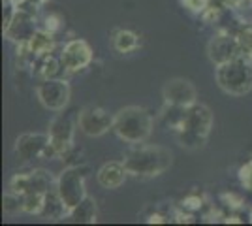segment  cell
<instances>
[{"instance_id":"6da1fadb","label":"cell","mask_w":252,"mask_h":226,"mask_svg":"<svg viewBox=\"0 0 252 226\" xmlns=\"http://www.w3.org/2000/svg\"><path fill=\"white\" fill-rule=\"evenodd\" d=\"M173 162L171 151L162 145L136 143L125 153L123 164L134 177H157L169 170Z\"/></svg>"},{"instance_id":"277c9868","label":"cell","mask_w":252,"mask_h":226,"mask_svg":"<svg viewBox=\"0 0 252 226\" xmlns=\"http://www.w3.org/2000/svg\"><path fill=\"white\" fill-rule=\"evenodd\" d=\"M215 79L230 97H245L252 91V65L245 59H233L215 68Z\"/></svg>"},{"instance_id":"30bf717a","label":"cell","mask_w":252,"mask_h":226,"mask_svg":"<svg viewBox=\"0 0 252 226\" xmlns=\"http://www.w3.org/2000/svg\"><path fill=\"white\" fill-rule=\"evenodd\" d=\"M162 97L168 106L173 108H190L198 102V91L190 79L185 77H173L162 89Z\"/></svg>"},{"instance_id":"7402d4cb","label":"cell","mask_w":252,"mask_h":226,"mask_svg":"<svg viewBox=\"0 0 252 226\" xmlns=\"http://www.w3.org/2000/svg\"><path fill=\"white\" fill-rule=\"evenodd\" d=\"M4 204V213H8V215H15V213H19L23 211V196L17 193H13V191H8V193L4 194V200H2Z\"/></svg>"},{"instance_id":"9c48e42d","label":"cell","mask_w":252,"mask_h":226,"mask_svg":"<svg viewBox=\"0 0 252 226\" xmlns=\"http://www.w3.org/2000/svg\"><path fill=\"white\" fill-rule=\"evenodd\" d=\"M75 121L79 130L91 138H100L105 132L113 130V115H109L105 109L96 108V106L83 108L77 113Z\"/></svg>"},{"instance_id":"9a60e30c","label":"cell","mask_w":252,"mask_h":226,"mask_svg":"<svg viewBox=\"0 0 252 226\" xmlns=\"http://www.w3.org/2000/svg\"><path fill=\"white\" fill-rule=\"evenodd\" d=\"M130 173L126 170V166L123 162H105L104 166L98 170L96 173V181L100 183V187H104L107 191H113V189H119L121 185L126 181Z\"/></svg>"},{"instance_id":"484cf974","label":"cell","mask_w":252,"mask_h":226,"mask_svg":"<svg viewBox=\"0 0 252 226\" xmlns=\"http://www.w3.org/2000/svg\"><path fill=\"white\" fill-rule=\"evenodd\" d=\"M13 4H21V2H25V0H11Z\"/></svg>"},{"instance_id":"603a6c76","label":"cell","mask_w":252,"mask_h":226,"mask_svg":"<svg viewBox=\"0 0 252 226\" xmlns=\"http://www.w3.org/2000/svg\"><path fill=\"white\" fill-rule=\"evenodd\" d=\"M237 40L241 43V49H243V55H251L252 57V27H247V29H243L241 34L237 36Z\"/></svg>"},{"instance_id":"4fadbf2b","label":"cell","mask_w":252,"mask_h":226,"mask_svg":"<svg viewBox=\"0 0 252 226\" xmlns=\"http://www.w3.org/2000/svg\"><path fill=\"white\" fill-rule=\"evenodd\" d=\"M61 61L66 72H77L83 70L91 65L93 61V49L85 40H72L64 45L63 53H61Z\"/></svg>"},{"instance_id":"2e32d148","label":"cell","mask_w":252,"mask_h":226,"mask_svg":"<svg viewBox=\"0 0 252 226\" xmlns=\"http://www.w3.org/2000/svg\"><path fill=\"white\" fill-rule=\"evenodd\" d=\"M68 217L74 223H87V225L96 223V217H98V213H96V202L91 196H87L81 204L75 205L72 211H68Z\"/></svg>"},{"instance_id":"52a82bcc","label":"cell","mask_w":252,"mask_h":226,"mask_svg":"<svg viewBox=\"0 0 252 226\" xmlns=\"http://www.w3.org/2000/svg\"><path fill=\"white\" fill-rule=\"evenodd\" d=\"M36 95L43 108L51 109V111H63L68 102H70V85L64 79L49 77L42 79V83L36 87Z\"/></svg>"},{"instance_id":"8fae6325","label":"cell","mask_w":252,"mask_h":226,"mask_svg":"<svg viewBox=\"0 0 252 226\" xmlns=\"http://www.w3.org/2000/svg\"><path fill=\"white\" fill-rule=\"evenodd\" d=\"M77 125V121H75ZM74 121L68 117V115H59V117L53 121L49 125V140H51V147L55 151V157H66L68 151L72 149V143H74V129H75Z\"/></svg>"},{"instance_id":"3957f363","label":"cell","mask_w":252,"mask_h":226,"mask_svg":"<svg viewBox=\"0 0 252 226\" xmlns=\"http://www.w3.org/2000/svg\"><path fill=\"white\" fill-rule=\"evenodd\" d=\"M113 132L130 145L145 143L153 132V117L141 106H126L113 115Z\"/></svg>"},{"instance_id":"cb8c5ba5","label":"cell","mask_w":252,"mask_h":226,"mask_svg":"<svg viewBox=\"0 0 252 226\" xmlns=\"http://www.w3.org/2000/svg\"><path fill=\"white\" fill-rule=\"evenodd\" d=\"M239 179H241V183L245 185V189L252 191V161L247 162L241 170H239Z\"/></svg>"},{"instance_id":"5b68a950","label":"cell","mask_w":252,"mask_h":226,"mask_svg":"<svg viewBox=\"0 0 252 226\" xmlns=\"http://www.w3.org/2000/svg\"><path fill=\"white\" fill-rule=\"evenodd\" d=\"M85 177H87L85 168L72 166V168H66L57 179L55 189H57V193H59L68 211H72L75 205H79L89 196L87 187H85Z\"/></svg>"},{"instance_id":"5bb4252c","label":"cell","mask_w":252,"mask_h":226,"mask_svg":"<svg viewBox=\"0 0 252 226\" xmlns=\"http://www.w3.org/2000/svg\"><path fill=\"white\" fill-rule=\"evenodd\" d=\"M36 32V25H34V13L31 11L19 10L15 11V17L11 19L10 27L4 31L6 38H10L15 43H29L31 38Z\"/></svg>"},{"instance_id":"44dd1931","label":"cell","mask_w":252,"mask_h":226,"mask_svg":"<svg viewBox=\"0 0 252 226\" xmlns=\"http://www.w3.org/2000/svg\"><path fill=\"white\" fill-rule=\"evenodd\" d=\"M45 194H47V193L23 194V213L42 215L43 205H45Z\"/></svg>"},{"instance_id":"e0dca14e","label":"cell","mask_w":252,"mask_h":226,"mask_svg":"<svg viewBox=\"0 0 252 226\" xmlns=\"http://www.w3.org/2000/svg\"><path fill=\"white\" fill-rule=\"evenodd\" d=\"M64 215H68V209L63 204V200H61V196L57 193V189H53V191H49V193L45 194V205H43L42 217L57 221V219H61Z\"/></svg>"},{"instance_id":"7c38bea8","label":"cell","mask_w":252,"mask_h":226,"mask_svg":"<svg viewBox=\"0 0 252 226\" xmlns=\"http://www.w3.org/2000/svg\"><path fill=\"white\" fill-rule=\"evenodd\" d=\"M207 55H209V59L213 61L215 66L230 63V61L239 59V57H245L237 36H230V34H219V36H215L209 42Z\"/></svg>"},{"instance_id":"ac0fdd59","label":"cell","mask_w":252,"mask_h":226,"mask_svg":"<svg viewBox=\"0 0 252 226\" xmlns=\"http://www.w3.org/2000/svg\"><path fill=\"white\" fill-rule=\"evenodd\" d=\"M53 36L49 31H36L34 36L29 42V47L34 53V57H42V55H47L53 51Z\"/></svg>"},{"instance_id":"7a4b0ae2","label":"cell","mask_w":252,"mask_h":226,"mask_svg":"<svg viewBox=\"0 0 252 226\" xmlns=\"http://www.w3.org/2000/svg\"><path fill=\"white\" fill-rule=\"evenodd\" d=\"M213 129V113L205 104H192L190 108H185L183 117L179 121V125L173 129L177 134L179 143L185 149L196 151L201 149Z\"/></svg>"},{"instance_id":"ba28073f","label":"cell","mask_w":252,"mask_h":226,"mask_svg":"<svg viewBox=\"0 0 252 226\" xmlns=\"http://www.w3.org/2000/svg\"><path fill=\"white\" fill-rule=\"evenodd\" d=\"M15 155L23 162L32 159H57L49 134H21L15 141Z\"/></svg>"},{"instance_id":"d4e9b609","label":"cell","mask_w":252,"mask_h":226,"mask_svg":"<svg viewBox=\"0 0 252 226\" xmlns=\"http://www.w3.org/2000/svg\"><path fill=\"white\" fill-rule=\"evenodd\" d=\"M181 2L190 11H205L209 8V0H181Z\"/></svg>"},{"instance_id":"d6986e66","label":"cell","mask_w":252,"mask_h":226,"mask_svg":"<svg viewBox=\"0 0 252 226\" xmlns=\"http://www.w3.org/2000/svg\"><path fill=\"white\" fill-rule=\"evenodd\" d=\"M137 45H139V38L132 31H117L113 36V47L119 53H130L137 49Z\"/></svg>"},{"instance_id":"ffe728a7","label":"cell","mask_w":252,"mask_h":226,"mask_svg":"<svg viewBox=\"0 0 252 226\" xmlns=\"http://www.w3.org/2000/svg\"><path fill=\"white\" fill-rule=\"evenodd\" d=\"M38 68H40V70H38V75H40L42 79H49V77H57L59 70L64 68V66L61 59H55L51 53H47V55L38 57Z\"/></svg>"},{"instance_id":"8992f818","label":"cell","mask_w":252,"mask_h":226,"mask_svg":"<svg viewBox=\"0 0 252 226\" xmlns=\"http://www.w3.org/2000/svg\"><path fill=\"white\" fill-rule=\"evenodd\" d=\"M57 187V179L47 170H32L27 173H17L10 181L8 191L17 194H32V193H49Z\"/></svg>"}]
</instances>
